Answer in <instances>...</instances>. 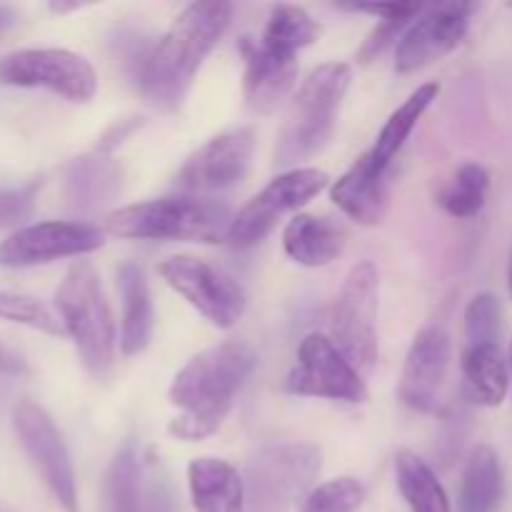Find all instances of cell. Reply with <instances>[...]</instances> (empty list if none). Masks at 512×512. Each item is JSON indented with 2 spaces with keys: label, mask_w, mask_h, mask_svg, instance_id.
<instances>
[{
  "label": "cell",
  "mask_w": 512,
  "mask_h": 512,
  "mask_svg": "<svg viewBox=\"0 0 512 512\" xmlns=\"http://www.w3.org/2000/svg\"><path fill=\"white\" fill-rule=\"evenodd\" d=\"M440 85L438 83H425L418 90L405 98L403 105L390 113V118L385 120L383 130L375 138V145L370 148V153L380 160V163H393L395 155L403 150V145L408 143V138L413 135L415 125L420 123V118L425 115V110L433 105V100H438Z\"/></svg>",
  "instance_id": "26"
},
{
  "label": "cell",
  "mask_w": 512,
  "mask_h": 512,
  "mask_svg": "<svg viewBox=\"0 0 512 512\" xmlns=\"http://www.w3.org/2000/svg\"><path fill=\"white\" fill-rule=\"evenodd\" d=\"M490 190V173L480 163L460 165L448 185L438 193V205L458 220L475 218L485 208Z\"/></svg>",
  "instance_id": "29"
},
{
  "label": "cell",
  "mask_w": 512,
  "mask_h": 512,
  "mask_svg": "<svg viewBox=\"0 0 512 512\" xmlns=\"http://www.w3.org/2000/svg\"><path fill=\"white\" fill-rule=\"evenodd\" d=\"M380 273L373 260H360L345 275L330 315V340L360 375L378 363Z\"/></svg>",
  "instance_id": "6"
},
{
  "label": "cell",
  "mask_w": 512,
  "mask_h": 512,
  "mask_svg": "<svg viewBox=\"0 0 512 512\" xmlns=\"http://www.w3.org/2000/svg\"><path fill=\"white\" fill-rule=\"evenodd\" d=\"M320 450L310 443L270 445L248 465L255 512H278L293 500L308 498L318 485Z\"/></svg>",
  "instance_id": "9"
},
{
  "label": "cell",
  "mask_w": 512,
  "mask_h": 512,
  "mask_svg": "<svg viewBox=\"0 0 512 512\" xmlns=\"http://www.w3.org/2000/svg\"><path fill=\"white\" fill-rule=\"evenodd\" d=\"M395 478H398V490L410 512H453L438 475L413 450H398Z\"/></svg>",
  "instance_id": "25"
},
{
  "label": "cell",
  "mask_w": 512,
  "mask_h": 512,
  "mask_svg": "<svg viewBox=\"0 0 512 512\" xmlns=\"http://www.w3.org/2000/svg\"><path fill=\"white\" fill-rule=\"evenodd\" d=\"M0 320L28 325V328L45 335H53V338L65 335V328L63 323H60L58 313H53L48 305L40 303V300L35 298H28V295L3 293V290H0Z\"/></svg>",
  "instance_id": "30"
},
{
  "label": "cell",
  "mask_w": 512,
  "mask_h": 512,
  "mask_svg": "<svg viewBox=\"0 0 512 512\" xmlns=\"http://www.w3.org/2000/svg\"><path fill=\"white\" fill-rule=\"evenodd\" d=\"M353 80L348 63H323L303 80L290 100L288 118L275 145V165L290 168L328 148L338 123L340 105Z\"/></svg>",
  "instance_id": "4"
},
{
  "label": "cell",
  "mask_w": 512,
  "mask_h": 512,
  "mask_svg": "<svg viewBox=\"0 0 512 512\" xmlns=\"http://www.w3.org/2000/svg\"><path fill=\"white\" fill-rule=\"evenodd\" d=\"M13 428L30 463L35 465L60 508L65 512H78V483H75L73 460L53 418L38 403L23 400L13 410Z\"/></svg>",
  "instance_id": "11"
},
{
  "label": "cell",
  "mask_w": 512,
  "mask_h": 512,
  "mask_svg": "<svg viewBox=\"0 0 512 512\" xmlns=\"http://www.w3.org/2000/svg\"><path fill=\"white\" fill-rule=\"evenodd\" d=\"M135 128H140V118H138V120H135V118H130V120H120L118 125H113V128H110L108 133H105L103 138H100V143L95 145V153L108 155L110 150L118 148V145L123 143V140L128 138V135L133 133Z\"/></svg>",
  "instance_id": "36"
},
{
  "label": "cell",
  "mask_w": 512,
  "mask_h": 512,
  "mask_svg": "<svg viewBox=\"0 0 512 512\" xmlns=\"http://www.w3.org/2000/svg\"><path fill=\"white\" fill-rule=\"evenodd\" d=\"M508 288H510V298H512V245H510V255H508Z\"/></svg>",
  "instance_id": "40"
},
{
  "label": "cell",
  "mask_w": 512,
  "mask_h": 512,
  "mask_svg": "<svg viewBox=\"0 0 512 512\" xmlns=\"http://www.w3.org/2000/svg\"><path fill=\"white\" fill-rule=\"evenodd\" d=\"M415 18H398V20H380L378 25L373 28V33L368 35V40L363 43V48L358 50V60L360 63H373L375 58H380V55L385 53V50L390 48V45H398L400 35L405 33V28H408L410 23H413Z\"/></svg>",
  "instance_id": "33"
},
{
  "label": "cell",
  "mask_w": 512,
  "mask_h": 512,
  "mask_svg": "<svg viewBox=\"0 0 512 512\" xmlns=\"http://www.w3.org/2000/svg\"><path fill=\"white\" fill-rule=\"evenodd\" d=\"M503 495L505 473L500 455L490 445H475L460 480V512H498Z\"/></svg>",
  "instance_id": "23"
},
{
  "label": "cell",
  "mask_w": 512,
  "mask_h": 512,
  "mask_svg": "<svg viewBox=\"0 0 512 512\" xmlns=\"http://www.w3.org/2000/svg\"><path fill=\"white\" fill-rule=\"evenodd\" d=\"M240 50L245 55L243 95L245 105L255 115H268L283 103L298 78V58L265 48L263 43L243 38Z\"/></svg>",
  "instance_id": "18"
},
{
  "label": "cell",
  "mask_w": 512,
  "mask_h": 512,
  "mask_svg": "<svg viewBox=\"0 0 512 512\" xmlns=\"http://www.w3.org/2000/svg\"><path fill=\"white\" fill-rule=\"evenodd\" d=\"M120 300H123V315H120V353L138 355L143 353L153 338V300L150 288L140 265L123 263L118 270Z\"/></svg>",
  "instance_id": "21"
},
{
  "label": "cell",
  "mask_w": 512,
  "mask_h": 512,
  "mask_svg": "<svg viewBox=\"0 0 512 512\" xmlns=\"http://www.w3.org/2000/svg\"><path fill=\"white\" fill-rule=\"evenodd\" d=\"M255 153V130L233 128L215 135L188 155L175 175V188L185 195L208 198L243 183Z\"/></svg>",
  "instance_id": "14"
},
{
  "label": "cell",
  "mask_w": 512,
  "mask_h": 512,
  "mask_svg": "<svg viewBox=\"0 0 512 512\" xmlns=\"http://www.w3.org/2000/svg\"><path fill=\"white\" fill-rule=\"evenodd\" d=\"M38 185H23V188H0V228L15 225L30 215Z\"/></svg>",
  "instance_id": "34"
},
{
  "label": "cell",
  "mask_w": 512,
  "mask_h": 512,
  "mask_svg": "<svg viewBox=\"0 0 512 512\" xmlns=\"http://www.w3.org/2000/svg\"><path fill=\"white\" fill-rule=\"evenodd\" d=\"M475 10L478 5L463 0L425 5L395 45V70L400 75L418 73L453 53L468 35Z\"/></svg>",
  "instance_id": "12"
},
{
  "label": "cell",
  "mask_w": 512,
  "mask_h": 512,
  "mask_svg": "<svg viewBox=\"0 0 512 512\" xmlns=\"http://www.w3.org/2000/svg\"><path fill=\"white\" fill-rule=\"evenodd\" d=\"M15 23V10L8 8V5H0V35Z\"/></svg>",
  "instance_id": "38"
},
{
  "label": "cell",
  "mask_w": 512,
  "mask_h": 512,
  "mask_svg": "<svg viewBox=\"0 0 512 512\" xmlns=\"http://www.w3.org/2000/svg\"><path fill=\"white\" fill-rule=\"evenodd\" d=\"M320 38V25L315 23L313 15L300 5L278 3L270 8L268 23H265L260 43L278 53L295 55Z\"/></svg>",
  "instance_id": "27"
},
{
  "label": "cell",
  "mask_w": 512,
  "mask_h": 512,
  "mask_svg": "<svg viewBox=\"0 0 512 512\" xmlns=\"http://www.w3.org/2000/svg\"><path fill=\"white\" fill-rule=\"evenodd\" d=\"M188 490L195 512H245V480L228 460L195 458L188 465Z\"/></svg>",
  "instance_id": "20"
},
{
  "label": "cell",
  "mask_w": 512,
  "mask_h": 512,
  "mask_svg": "<svg viewBox=\"0 0 512 512\" xmlns=\"http://www.w3.org/2000/svg\"><path fill=\"white\" fill-rule=\"evenodd\" d=\"M158 275L215 328H233L248 310L243 285L208 260L173 255L158 265Z\"/></svg>",
  "instance_id": "8"
},
{
  "label": "cell",
  "mask_w": 512,
  "mask_h": 512,
  "mask_svg": "<svg viewBox=\"0 0 512 512\" xmlns=\"http://www.w3.org/2000/svg\"><path fill=\"white\" fill-rule=\"evenodd\" d=\"M365 500V488L355 478H338L318 485L303 500L300 512H358Z\"/></svg>",
  "instance_id": "32"
},
{
  "label": "cell",
  "mask_w": 512,
  "mask_h": 512,
  "mask_svg": "<svg viewBox=\"0 0 512 512\" xmlns=\"http://www.w3.org/2000/svg\"><path fill=\"white\" fill-rule=\"evenodd\" d=\"M0 83L15 88H43L73 103H90L98 93L95 68L65 48H25L0 60Z\"/></svg>",
  "instance_id": "10"
},
{
  "label": "cell",
  "mask_w": 512,
  "mask_h": 512,
  "mask_svg": "<svg viewBox=\"0 0 512 512\" xmlns=\"http://www.w3.org/2000/svg\"><path fill=\"white\" fill-rule=\"evenodd\" d=\"M55 310L85 368L105 373L115 358V320L100 273L90 260H73L65 270Z\"/></svg>",
  "instance_id": "5"
},
{
  "label": "cell",
  "mask_w": 512,
  "mask_h": 512,
  "mask_svg": "<svg viewBox=\"0 0 512 512\" xmlns=\"http://www.w3.org/2000/svg\"><path fill=\"white\" fill-rule=\"evenodd\" d=\"M503 308L493 293H480L465 308V348L500 343Z\"/></svg>",
  "instance_id": "31"
},
{
  "label": "cell",
  "mask_w": 512,
  "mask_h": 512,
  "mask_svg": "<svg viewBox=\"0 0 512 512\" xmlns=\"http://www.w3.org/2000/svg\"><path fill=\"white\" fill-rule=\"evenodd\" d=\"M120 183H123L120 165L108 155L93 153L70 165L65 190L73 208L98 210L115 200V195L120 193Z\"/></svg>",
  "instance_id": "24"
},
{
  "label": "cell",
  "mask_w": 512,
  "mask_h": 512,
  "mask_svg": "<svg viewBox=\"0 0 512 512\" xmlns=\"http://www.w3.org/2000/svg\"><path fill=\"white\" fill-rule=\"evenodd\" d=\"M105 245V230L83 220H45L25 225L0 243L3 268H33L60 258H80Z\"/></svg>",
  "instance_id": "13"
},
{
  "label": "cell",
  "mask_w": 512,
  "mask_h": 512,
  "mask_svg": "<svg viewBox=\"0 0 512 512\" xmlns=\"http://www.w3.org/2000/svg\"><path fill=\"white\" fill-rule=\"evenodd\" d=\"M508 363H510V378H512V340H510V348H508Z\"/></svg>",
  "instance_id": "41"
},
{
  "label": "cell",
  "mask_w": 512,
  "mask_h": 512,
  "mask_svg": "<svg viewBox=\"0 0 512 512\" xmlns=\"http://www.w3.org/2000/svg\"><path fill=\"white\" fill-rule=\"evenodd\" d=\"M328 173L318 168H290L275 175L258 195L233 215L228 243L233 248H253L263 243L288 213H298L328 185Z\"/></svg>",
  "instance_id": "7"
},
{
  "label": "cell",
  "mask_w": 512,
  "mask_h": 512,
  "mask_svg": "<svg viewBox=\"0 0 512 512\" xmlns=\"http://www.w3.org/2000/svg\"><path fill=\"white\" fill-rule=\"evenodd\" d=\"M453 360V343L445 328L425 325L413 338L400 375L398 398L415 413H438Z\"/></svg>",
  "instance_id": "16"
},
{
  "label": "cell",
  "mask_w": 512,
  "mask_h": 512,
  "mask_svg": "<svg viewBox=\"0 0 512 512\" xmlns=\"http://www.w3.org/2000/svg\"><path fill=\"white\" fill-rule=\"evenodd\" d=\"M0 373H5V375L28 373V363L23 360V355H18L15 350L5 348L3 343H0Z\"/></svg>",
  "instance_id": "37"
},
{
  "label": "cell",
  "mask_w": 512,
  "mask_h": 512,
  "mask_svg": "<svg viewBox=\"0 0 512 512\" xmlns=\"http://www.w3.org/2000/svg\"><path fill=\"white\" fill-rule=\"evenodd\" d=\"M338 8L353 10V13H368L378 20H398V18H418L425 5L418 3H340Z\"/></svg>",
  "instance_id": "35"
},
{
  "label": "cell",
  "mask_w": 512,
  "mask_h": 512,
  "mask_svg": "<svg viewBox=\"0 0 512 512\" xmlns=\"http://www.w3.org/2000/svg\"><path fill=\"white\" fill-rule=\"evenodd\" d=\"M255 365L258 353L240 340H225L190 358L170 383V403L180 415L170 420L168 433L183 443L218 433Z\"/></svg>",
  "instance_id": "1"
},
{
  "label": "cell",
  "mask_w": 512,
  "mask_h": 512,
  "mask_svg": "<svg viewBox=\"0 0 512 512\" xmlns=\"http://www.w3.org/2000/svg\"><path fill=\"white\" fill-rule=\"evenodd\" d=\"M393 163H380L373 153H363L333 185L330 200L363 228L383 223L393 198Z\"/></svg>",
  "instance_id": "17"
},
{
  "label": "cell",
  "mask_w": 512,
  "mask_h": 512,
  "mask_svg": "<svg viewBox=\"0 0 512 512\" xmlns=\"http://www.w3.org/2000/svg\"><path fill=\"white\" fill-rule=\"evenodd\" d=\"M80 8H83L80 3H50V10H53V13H58V15L70 13V10H80Z\"/></svg>",
  "instance_id": "39"
},
{
  "label": "cell",
  "mask_w": 512,
  "mask_h": 512,
  "mask_svg": "<svg viewBox=\"0 0 512 512\" xmlns=\"http://www.w3.org/2000/svg\"><path fill=\"white\" fill-rule=\"evenodd\" d=\"M230 23V3H190L140 63L138 88L143 98L163 113H175Z\"/></svg>",
  "instance_id": "2"
},
{
  "label": "cell",
  "mask_w": 512,
  "mask_h": 512,
  "mask_svg": "<svg viewBox=\"0 0 512 512\" xmlns=\"http://www.w3.org/2000/svg\"><path fill=\"white\" fill-rule=\"evenodd\" d=\"M103 512H140V458L133 440L120 445L105 470Z\"/></svg>",
  "instance_id": "28"
},
{
  "label": "cell",
  "mask_w": 512,
  "mask_h": 512,
  "mask_svg": "<svg viewBox=\"0 0 512 512\" xmlns=\"http://www.w3.org/2000/svg\"><path fill=\"white\" fill-rule=\"evenodd\" d=\"M285 388L295 395L328 398L340 403H365V380L330 338L320 333L305 335L298 348V363L288 373Z\"/></svg>",
  "instance_id": "15"
},
{
  "label": "cell",
  "mask_w": 512,
  "mask_h": 512,
  "mask_svg": "<svg viewBox=\"0 0 512 512\" xmlns=\"http://www.w3.org/2000/svg\"><path fill=\"white\" fill-rule=\"evenodd\" d=\"M348 235L335 220L298 213L283 230V250L293 263L305 268H325L345 253Z\"/></svg>",
  "instance_id": "19"
},
{
  "label": "cell",
  "mask_w": 512,
  "mask_h": 512,
  "mask_svg": "<svg viewBox=\"0 0 512 512\" xmlns=\"http://www.w3.org/2000/svg\"><path fill=\"white\" fill-rule=\"evenodd\" d=\"M465 393L475 405L500 408L510 390V363L500 343L473 345L463 353Z\"/></svg>",
  "instance_id": "22"
},
{
  "label": "cell",
  "mask_w": 512,
  "mask_h": 512,
  "mask_svg": "<svg viewBox=\"0 0 512 512\" xmlns=\"http://www.w3.org/2000/svg\"><path fill=\"white\" fill-rule=\"evenodd\" d=\"M228 205L200 195H168L125 205L105 218V233L123 240H190V243H228Z\"/></svg>",
  "instance_id": "3"
}]
</instances>
